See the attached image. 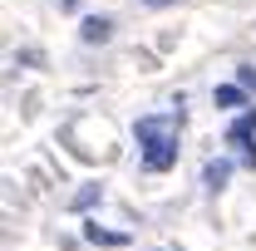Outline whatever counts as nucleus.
I'll list each match as a JSON object with an SVG mask.
<instances>
[{
    "label": "nucleus",
    "instance_id": "f257e3e1",
    "mask_svg": "<svg viewBox=\"0 0 256 251\" xmlns=\"http://www.w3.org/2000/svg\"><path fill=\"white\" fill-rule=\"evenodd\" d=\"M133 138L143 172H168L178 162V138H182V98L172 104V114H143L133 124Z\"/></svg>",
    "mask_w": 256,
    "mask_h": 251
},
{
    "label": "nucleus",
    "instance_id": "f03ea898",
    "mask_svg": "<svg viewBox=\"0 0 256 251\" xmlns=\"http://www.w3.org/2000/svg\"><path fill=\"white\" fill-rule=\"evenodd\" d=\"M79 40H84V44H108V40H114V20H108V15H84V20H79Z\"/></svg>",
    "mask_w": 256,
    "mask_h": 251
},
{
    "label": "nucleus",
    "instance_id": "7ed1b4c3",
    "mask_svg": "<svg viewBox=\"0 0 256 251\" xmlns=\"http://www.w3.org/2000/svg\"><path fill=\"white\" fill-rule=\"evenodd\" d=\"M252 138H256V108H246L236 124L226 128V143H232V148H242V153H252Z\"/></svg>",
    "mask_w": 256,
    "mask_h": 251
},
{
    "label": "nucleus",
    "instance_id": "20e7f679",
    "mask_svg": "<svg viewBox=\"0 0 256 251\" xmlns=\"http://www.w3.org/2000/svg\"><path fill=\"white\" fill-rule=\"evenodd\" d=\"M84 242H94V246H128L133 236H128V232H108V226H98V222H84Z\"/></svg>",
    "mask_w": 256,
    "mask_h": 251
},
{
    "label": "nucleus",
    "instance_id": "39448f33",
    "mask_svg": "<svg viewBox=\"0 0 256 251\" xmlns=\"http://www.w3.org/2000/svg\"><path fill=\"white\" fill-rule=\"evenodd\" d=\"M226 178H232V162H226V158H212V162L202 168V182H207L212 192H217V188H226Z\"/></svg>",
    "mask_w": 256,
    "mask_h": 251
},
{
    "label": "nucleus",
    "instance_id": "423d86ee",
    "mask_svg": "<svg viewBox=\"0 0 256 251\" xmlns=\"http://www.w3.org/2000/svg\"><path fill=\"white\" fill-rule=\"evenodd\" d=\"M212 104L217 108H236V104H246V89L242 84H222V89H212Z\"/></svg>",
    "mask_w": 256,
    "mask_h": 251
},
{
    "label": "nucleus",
    "instance_id": "0eeeda50",
    "mask_svg": "<svg viewBox=\"0 0 256 251\" xmlns=\"http://www.w3.org/2000/svg\"><path fill=\"white\" fill-rule=\"evenodd\" d=\"M236 84H242L246 94H256V64H242V69H236Z\"/></svg>",
    "mask_w": 256,
    "mask_h": 251
},
{
    "label": "nucleus",
    "instance_id": "6e6552de",
    "mask_svg": "<svg viewBox=\"0 0 256 251\" xmlns=\"http://www.w3.org/2000/svg\"><path fill=\"white\" fill-rule=\"evenodd\" d=\"M94 197H98V188H84L79 197H74V212H84V207H94Z\"/></svg>",
    "mask_w": 256,
    "mask_h": 251
},
{
    "label": "nucleus",
    "instance_id": "1a4fd4ad",
    "mask_svg": "<svg viewBox=\"0 0 256 251\" xmlns=\"http://www.w3.org/2000/svg\"><path fill=\"white\" fill-rule=\"evenodd\" d=\"M143 5H153V10H162V5H178V0H143Z\"/></svg>",
    "mask_w": 256,
    "mask_h": 251
}]
</instances>
